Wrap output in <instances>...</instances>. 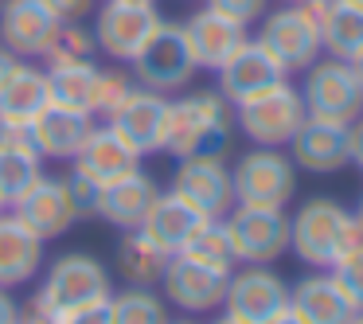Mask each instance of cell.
<instances>
[{
	"instance_id": "1",
	"label": "cell",
	"mask_w": 363,
	"mask_h": 324,
	"mask_svg": "<svg viewBox=\"0 0 363 324\" xmlns=\"http://www.w3.org/2000/svg\"><path fill=\"white\" fill-rule=\"evenodd\" d=\"M230 137H235V113L219 90H191L184 98H172L164 152H172L176 160H223L230 152Z\"/></svg>"
},
{
	"instance_id": "2",
	"label": "cell",
	"mask_w": 363,
	"mask_h": 324,
	"mask_svg": "<svg viewBox=\"0 0 363 324\" xmlns=\"http://www.w3.org/2000/svg\"><path fill=\"white\" fill-rule=\"evenodd\" d=\"M359 242H363V230L355 223V211L332 203V199H308L289 219V250L305 266L332 269Z\"/></svg>"
},
{
	"instance_id": "3",
	"label": "cell",
	"mask_w": 363,
	"mask_h": 324,
	"mask_svg": "<svg viewBox=\"0 0 363 324\" xmlns=\"http://www.w3.org/2000/svg\"><path fill=\"white\" fill-rule=\"evenodd\" d=\"M110 297H113V281H110V274H106V266L94 254H82V250L59 254V258L51 262L48 277H43L40 293H35V301L48 305L55 316L98 305V301H110Z\"/></svg>"
},
{
	"instance_id": "4",
	"label": "cell",
	"mask_w": 363,
	"mask_h": 324,
	"mask_svg": "<svg viewBox=\"0 0 363 324\" xmlns=\"http://www.w3.org/2000/svg\"><path fill=\"white\" fill-rule=\"evenodd\" d=\"M230 184L235 203L242 207H285L297 191V164L289 160V152L254 145L230 168Z\"/></svg>"
},
{
	"instance_id": "5",
	"label": "cell",
	"mask_w": 363,
	"mask_h": 324,
	"mask_svg": "<svg viewBox=\"0 0 363 324\" xmlns=\"http://www.w3.org/2000/svg\"><path fill=\"white\" fill-rule=\"evenodd\" d=\"M301 98H305L308 118L340 121V125L363 118V79L347 59H316L305 71Z\"/></svg>"
},
{
	"instance_id": "6",
	"label": "cell",
	"mask_w": 363,
	"mask_h": 324,
	"mask_svg": "<svg viewBox=\"0 0 363 324\" xmlns=\"http://www.w3.org/2000/svg\"><path fill=\"white\" fill-rule=\"evenodd\" d=\"M235 110V125L250 137L254 145H266V149H281L297 137V129L305 125L308 110L305 98H301L297 86L281 82V86L266 90V94L250 98V102L230 106Z\"/></svg>"
},
{
	"instance_id": "7",
	"label": "cell",
	"mask_w": 363,
	"mask_h": 324,
	"mask_svg": "<svg viewBox=\"0 0 363 324\" xmlns=\"http://www.w3.org/2000/svg\"><path fill=\"white\" fill-rule=\"evenodd\" d=\"M238 266H269L289 250V215L285 207H242L235 203L223 219Z\"/></svg>"
},
{
	"instance_id": "8",
	"label": "cell",
	"mask_w": 363,
	"mask_h": 324,
	"mask_svg": "<svg viewBox=\"0 0 363 324\" xmlns=\"http://www.w3.org/2000/svg\"><path fill=\"white\" fill-rule=\"evenodd\" d=\"M129 67H133L137 86L157 90V94H176V90H184L191 82V74L199 71L191 51H188L184 24H160L157 32L149 35V43L137 51V59Z\"/></svg>"
},
{
	"instance_id": "9",
	"label": "cell",
	"mask_w": 363,
	"mask_h": 324,
	"mask_svg": "<svg viewBox=\"0 0 363 324\" xmlns=\"http://www.w3.org/2000/svg\"><path fill=\"white\" fill-rule=\"evenodd\" d=\"M254 40H258L289 74L293 71H308V67L316 63V55L324 51L320 28L301 12V4H281V9L266 12Z\"/></svg>"
},
{
	"instance_id": "10",
	"label": "cell",
	"mask_w": 363,
	"mask_h": 324,
	"mask_svg": "<svg viewBox=\"0 0 363 324\" xmlns=\"http://www.w3.org/2000/svg\"><path fill=\"white\" fill-rule=\"evenodd\" d=\"M164 20L157 16V4H133V0H106L94 16V43L113 63H133L137 51L149 43V35Z\"/></svg>"
},
{
	"instance_id": "11",
	"label": "cell",
	"mask_w": 363,
	"mask_h": 324,
	"mask_svg": "<svg viewBox=\"0 0 363 324\" xmlns=\"http://www.w3.org/2000/svg\"><path fill=\"white\" fill-rule=\"evenodd\" d=\"M59 28L63 16L51 0H0V43L16 59H43Z\"/></svg>"
},
{
	"instance_id": "12",
	"label": "cell",
	"mask_w": 363,
	"mask_h": 324,
	"mask_svg": "<svg viewBox=\"0 0 363 324\" xmlns=\"http://www.w3.org/2000/svg\"><path fill=\"white\" fill-rule=\"evenodd\" d=\"M289 305V285L274 274L269 266H242L227 277V297L223 313L242 324H266Z\"/></svg>"
},
{
	"instance_id": "13",
	"label": "cell",
	"mask_w": 363,
	"mask_h": 324,
	"mask_svg": "<svg viewBox=\"0 0 363 324\" xmlns=\"http://www.w3.org/2000/svg\"><path fill=\"white\" fill-rule=\"evenodd\" d=\"M168 110H172V98L157 94V90L137 86L118 110L106 118V125L145 157V152H160L168 141Z\"/></svg>"
},
{
	"instance_id": "14",
	"label": "cell",
	"mask_w": 363,
	"mask_h": 324,
	"mask_svg": "<svg viewBox=\"0 0 363 324\" xmlns=\"http://www.w3.org/2000/svg\"><path fill=\"white\" fill-rule=\"evenodd\" d=\"M160 297H168V305H176L188 316L215 313L227 297V277L184 258V254H172L164 262V274H160Z\"/></svg>"
},
{
	"instance_id": "15",
	"label": "cell",
	"mask_w": 363,
	"mask_h": 324,
	"mask_svg": "<svg viewBox=\"0 0 363 324\" xmlns=\"http://www.w3.org/2000/svg\"><path fill=\"white\" fill-rule=\"evenodd\" d=\"M215 74H219V94L227 98L230 106L250 102V98H258V94H266V90L289 82V71H285L258 40H246Z\"/></svg>"
},
{
	"instance_id": "16",
	"label": "cell",
	"mask_w": 363,
	"mask_h": 324,
	"mask_svg": "<svg viewBox=\"0 0 363 324\" xmlns=\"http://www.w3.org/2000/svg\"><path fill=\"white\" fill-rule=\"evenodd\" d=\"M289 160L316 176L340 172L344 164H352V125L305 118V125L289 141Z\"/></svg>"
},
{
	"instance_id": "17",
	"label": "cell",
	"mask_w": 363,
	"mask_h": 324,
	"mask_svg": "<svg viewBox=\"0 0 363 324\" xmlns=\"http://www.w3.org/2000/svg\"><path fill=\"white\" fill-rule=\"evenodd\" d=\"M172 191L196 203L207 219H223L235 207V184H230V168L211 157H191L176 164Z\"/></svg>"
},
{
	"instance_id": "18",
	"label": "cell",
	"mask_w": 363,
	"mask_h": 324,
	"mask_svg": "<svg viewBox=\"0 0 363 324\" xmlns=\"http://www.w3.org/2000/svg\"><path fill=\"white\" fill-rule=\"evenodd\" d=\"M9 207H12V215L32 230V235L43 238V242L67 235V230L79 223L74 203H71V196H67V184L51 180V176H40L24 196H20L16 203H9Z\"/></svg>"
},
{
	"instance_id": "19",
	"label": "cell",
	"mask_w": 363,
	"mask_h": 324,
	"mask_svg": "<svg viewBox=\"0 0 363 324\" xmlns=\"http://www.w3.org/2000/svg\"><path fill=\"white\" fill-rule=\"evenodd\" d=\"M184 35H188V51H191V59H196L199 71H219V67L227 63V59L235 55L246 40H250L238 20L215 12L211 4L199 9L196 16H188Z\"/></svg>"
},
{
	"instance_id": "20",
	"label": "cell",
	"mask_w": 363,
	"mask_h": 324,
	"mask_svg": "<svg viewBox=\"0 0 363 324\" xmlns=\"http://www.w3.org/2000/svg\"><path fill=\"white\" fill-rule=\"evenodd\" d=\"M203 223H207V215L199 211L196 203H188L184 196H176V191L168 188V191H160V196H157L152 211L145 215V223L137 230H141L152 246H160V250L172 258V254H180L184 246L191 242V235H196Z\"/></svg>"
},
{
	"instance_id": "21",
	"label": "cell",
	"mask_w": 363,
	"mask_h": 324,
	"mask_svg": "<svg viewBox=\"0 0 363 324\" xmlns=\"http://www.w3.org/2000/svg\"><path fill=\"white\" fill-rule=\"evenodd\" d=\"M40 176H43V157L35 149L32 125L0 121V196H4V203H16Z\"/></svg>"
},
{
	"instance_id": "22",
	"label": "cell",
	"mask_w": 363,
	"mask_h": 324,
	"mask_svg": "<svg viewBox=\"0 0 363 324\" xmlns=\"http://www.w3.org/2000/svg\"><path fill=\"white\" fill-rule=\"evenodd\" d=\"M160 188L152 176H145L141 168L113 184H102V196H98V219L110 223L118 230H137L145 223V215L152 211Z\"/></svg>"
},
{
	"instance_id": "23",
	"label": "cell",
	"mask_w": 363,
	"mask_h": 324,
	"mask_svg": "<svg viewBox=\"0 0 363 324\" xmlns=\"http://www.w3.org/2000/svg\"><path fill=\"white\" fill-rule=\"evenodd\" d=\"M90 133H94V118L90 113L67 110V106H55V102H48L40 110V118L32 121L35 149L48 160H74Z\"/></svg>"
},
{
	"instance_id": "24",
	"label": "cell",
	"mask_w": 363,
	"mask_h": 324,
	"mask_svg": "<svg viewBox=\"0 0 363 324\" xmlns=\"http://www.w3.org/2000/svg\"><path fill=\"white\" fill-rule=\"evenodd\" d=\"M289 308L305 324H352L355 316V305L340 289L332 269L328 274H308L297 285H289Z\"/></svg>"
},
{
	"instance_id": "25",
	"label": "cell",
	"mask_w": 363,
	"mask_h": 324,
	"mask_svg": "<svg viewBox=\"0 0 363 324\" xmlns=\"http://www.w3.org/2000/svg\"><path fill=\"white\" fill-rule=\"evenodd\" d=\"M137 168H141V152L129 149L110 125H94V133L86 137V145L74 157V172H82L94 184H113Z\"/></svg>"
},
{
	"instance_id": "26",
	"label": "cell",
	"mask_w": 363,
	"mask_h": 324,
	"mask_svg": "<svg viewBox=\"0 0 363 324\" xmlns=\"http://www.w3.org/2000/svg\"><path fill=\"white\" fill-rule=\"evenodd\" d=\"M43 266V238L32 235L16 215H0V289L28 285Z\"/></svg>"
},
{
	"instance_id": "27",
	"label": "cell",
	"mask_w": 363,
	"mask_h": 324,
	"mask_svg": "<svg viewBox=\"0 0 363 324\" xmlns=\"http://www.w3.org/2000/svg\"><path fill=\"white\" fill-rule=\"evenodd\" d=\"M48 102H51L48 71L24 63V59L0 82V121H9V125H32Z\"/></svg>"
},
{
	"instance_id": "28",
	"label": "cell",
	"mask_w": 363,
	"mask_h": 324,
	"mask_svg": "<svg viewBox=\"0 0 363 324\" xmlns=\"http://www.w3.org/2000/svg\"><path fill=\"white\" fill-rule=\"evenodd\" d=\"M320 43L332 59H347L352 63L363 51V9L352 0H332L328 16L320 24Z\"/></svg>"
},
{
	"instance_id": "29",
	"label": "cell",
	"mask_w": 363,
	"mask_h": 324,
	"mask_svg": "<svg viewBox=\"0 0 363 324\" xmlns=\"http://www.w3.org/2000/svg\"><path fill=\"white\" fill-rule=\"evenodd\" d=\"M94 86H98V67L94 63H67V67H48V90L51 102L67 110H94Z\"/></svg>"
},
{
	"instance_id": "30",
	"label": "cell",
	"mask_w": 363,
	"mask_h": 324,
	"mask_svg": "<svg viewBox=\"0 0 363 324\" xmlns=\"http://www.w3.org/2000/svg\"><path fill=\"white\" fill-rule=\"evenodd\" d=\"M168 254L160 246H152L141 230H129L118 242V269L129 285H157L160 274H164Z\"/></svg>"
},
{
	"instance_id": "31",
	"label": "cell",
	"mask_w": 363,
	"mask_h": 324,
	"mask_svg": "<svg viewBox=\"0 0 363 324\" xmlns=\"http://www.w3.org/2000/svg\"><path fill=\"white\" fill-rule=\"evenodd\" d=\"M180 254L191 258V262H199V266H207V269H215V274H223V277H230L235 266H238L235 246H230V235H227V227H223V219H207Z\"/></svg>"
},
{
	"instance_id": "32",
	"label": "cell",
	"mask_w": 363,
	"mask_h": 324,
	"mask_svg": "<svg viewBox=\"0 0 363 324\" xmlns=\"http://www.w3.org/2000/svg\"><path fill=\"white\" fill-rule=\"evenodd\" d=\"M113 324H168V305L149 285H129L110 297Z\"/></svg>"
},
{
	"instance_id": "33",
	"label": "cell",
	"mask_w": 363,
	"mask_h": 324,
	"mask_svg": "<svg viewBox=\"0 0 363 324\" xmlns=\"http://www.w3.org/2000/svg\"><path fill=\"white\" fill-rule=\"evenodd\" d=\"M94 32L82 28V20H63L55 43L48 48V67H67V63H94Z\"/></svg>"
},
{
	"instance_id": "34",
	"label": "cell",
	"mask_w": 363,
	"mask_h": 324,
	"mask_svg": "<svg viewBox=\"0 0 363 324\" xmlns=\"http://www.w3.org/2000/svg\"><path fill=\"white\" fill-rule=\"evenodd\" d=\"M137 90V79L125 71H102L98 67V86H94V110H90V118H110L113 110H118L121 102H125L129 94Z\"/></svg>"
},
{
	"instance_id": "35",
	"label": "cell",
	"mask_w": 363,
	"mask_h": 324,
	"mask_svg": "<svg viewBox=\"0 0 363 324\" xmlns=\"http://www.w3.org/2000/svg\"><path fill=\"white\" fill-rule=\"evenodd\" d=\"M332 277H336L340 289L347 293V301L355 305V313H363V242L352 246V250L332 266Z\"/></svg>"
},
{
	"instance_id": "36",
	"label": "cell",
	"mask_w": 363,
	"mask_h": 324,
	"mask_svg": "<svg viewBox=\"0 0 363 324\" xmlns=\"http://www.w3.org/2000/svg\"><path fill=\"white\" fill-rule=\"evenodd\" d=\"M67 196H71V203H74V215L79 219H98V196H102V184H94V180H86L82 172H74L71 168V176H67Z\"/></svg>"
},
{
	"instance_id": "37",
	"label": "cell",
	"mask_w": 363,
	"mask_h": 324,
	"mask_svg": "<svg viewBox=\"0 0 363 324\" xmlns=\"http://www.w3.org/2000/svg\"><path fill=\"white\" fill-rule=\"evenodd\" d=\"M215 12H223V16L238 20L242 28H250L254 20H262L269 12V0H207Z\"/></svg>"
},
{
	"instance_id": "38",
	"label": "cell",
	"mask_w": 363,
	"mask_h": 324,
	"mask_svg": "<svg viewBox=\"0 0 363 324\" xmlns=\"http://www.w3.org/2000/svg\"><path fill=\"white\" fill-rule=\"evenodd\" d=\"M59 324H113L110 316V301H98V305H86V308H74V313H63Z\"/></svg>"
},
{
	"instance_id": "39",
	"label": "cell",
	"mask_w": 363,
	"mask_h": 324,
	"mask_svg": "<svg viewBox=\"0 0 363 324\" xmlns=\"http://www.w3.org/2000/svg\"><path fill=\"white\" fill-rule=\"evenodd\" d=\"M51 9H55L63 20H82V16L94 12V0H51Z\"/></svg>"
},
{
	"instance_id": "40",
	"label": "cell",
	"mask_w": 363,
	"mask_h": 324,
	"mask_svg": "<svg viewBox=\"0 0 363 324\" xmlns=\"http://www.w3.org/2000/svg\"><path fill=\"white\" fill-rule=\"evenodd\" d=\"M0 324H20V305L12 289H0Z\"/></svg>"
},
{
	"instance_id": "41",
	"label": "cell",
	"mask_w": 363,
	"mask_h": 324,
	"mask_svg": "<svg viewBox=\"0 0 363 324\" xmlns=\"http://www.w3.org/2000/svg\"><path fill=\"white\" fill-rule=\"evenodd\" d=\"M352 164L363 168V118L352 121Z\"/></svg>"
},
{
	"instance_id": "42",
	"label": "cell",
	"mask_w": 363,
	"mask_h": 324,
	"mask_svg": "<svg viewBox=\"0 0 363 324\" xmlns=\"http://www.w3.org/2000/svg\"><path fill=\"white\" fill-rule=\"evenodd\" d=\"M16 63H20V59L12 55V51L4 48V43H0V82L9 79V74H12V67H16Z\"/></svg>"
},
{
	"instance_id": "43",
	"label": "cell",
	"mask_w": 363,
	"mask_h": 324,
	"mask_svg": "<svg viewBox=\"0 0 363 324\" xmlns=\"http://www.w3.org/2000/svg\"><path fill=\"white\" fill-rule=\"evenodd\" d=\"M266 324H305V320H301V316H297V313H293V308H289V305H285V308H281V313H277V316H269V320H266Z\"/></svg>"
},
{
	"instance_id": "44",
	"label": "cell",
	"mask_w": 363,
	"mask_h": 324,
	"mask_svg": "<svg viewBox=\"0 0 363 324\" xmlns=\"http://www.w3.org/2000/svg\"><path fill=\"white\" fill-rule=\"evenodd\" d=\"M352 67H355V74H359V79H363V51H359V55L352 59Z\"/></svg>"
},
{
	"instance_id": "45",
	"label": "cell",
	"mask_w": 363,
	"mask_h": 324,
	"mask_svg": "<svg viewBox=\"0 0 363 324\" xmlns=\"http://www.w3.org/2000/svg\"><path fill=\"white\" fill-rule=\"evenodd\" d=\"M215 324H242V320H235V316H227V313H223V316H219V320H215Z\"/></svg>"
},
{
	"instance_id": "46",
	"label": "cell",
	"mask_w": 363,
	"mask_h": 324,
	"mask_svg": "<svg viewBox=\"0 0 363 324\" xmlns=\"http://www.w3.org/2000/svg\"><path fill=\"white\" fill-rule=\"evenodd\" d=\"M355 223H359V230H363V199H359V207H355Z\"/></svg>"
},
{
	"instance_id": "47",
	"label": "cell",
	"mask_w": 363,
	"mask_h": 324,
	"mask_svg": "<svg viewBox=\"0 0 363 324\" xmlns=\"http://www.w3.org/2000/svg\"><path fill=\"white\" fill-rule=\"evenodd\" d=\"M352 324H363V313H355V316H352Z\"/></svg>"
},
{
	"instance_id": "48",
	"label": "cell",
	"mask_w": 363,
	"mask_h": 324,
	"mask_svg": "<svg viewBox=\"0 0 363 324\" xmlns=\"http://www.w3.org/2000/svg\"><path fill=\"white\" fill-rule=\"evenodd\" d=\"M133 4H157V0H133Z\"/></svg>"
},
{
	"instance_id": "49",
	"label": "cell",
	"mask_w": 363,
	"mask_h": 324,
	"mask_svg": "<svg viewBox=\"0 0 363 324\" xmlns=\"http://www.w3.org/2000/svg\"><path fill=\"white\" fill-rule=\"evenodd\" d=\"M168 324H196V320H168Z\"/></svg>"
},
{
	"instance_id": "50",
	"label": "cell",
	"mask_w": 363,
	"mask_h": 324,
	"mask_svg": "<svg viewBox=\"0 0 363 324\" xmlns=\"http://www.w3.org/2000/svg\"><path fill=\"white\" fill-rule=\"evenodd\" d=\"M4 207H9V203H4V196H0V215H4Z\"/></svg>"
},
{
	"instance_id": "51",
	"label": "cell",
	"mask_w": 363,
	"mask_h": 324,
	"mask_svg": "<svg viewBox=\"0 0 363 324\" xmlns=\"http://www.w3.org/2000/svg\"><path fill=\"white\" fill-rule=\"evenodd\" d=\"M281 4H301V0H281Z\"/></svg>"
},
{
	"instance_id": "52",
	"label": "cell",
	"mask_w": 363,
	"mask_h": 324,
	"mask_svg": "<svg viewBox=\"0 0 363 324\" xmlns=\"http://www.w3.org/2000/svg\"><path fill=\"white\" fill-rule=\"evenodd\" d=\"M352 4H359V9H363V0H352Z\"/></svg>"
}]
</instances>
